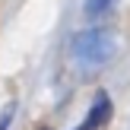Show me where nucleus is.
Masks as SVG:
<instances>
[{
    "label": "nucleus",
    "mask_w": 130,
    "mask_h": 130,
    "mask_svg": "<svg viewBox=\"0 0 130 130\" xmlns=\"http://www.w3.org/2000/svg\"><path fill=\"white\" fill-rule=\"evenodd\" d=\"M114 48H118V41L108 29H86L73 38L70 54H73V60L86 63V67H102L114 57Z\"/></svg>",
    "instance_id": "1"
},
{
    "label": "nucleus",
    "mask_w": 130,
    "mask_h": 130,
    "mask_svg": "<svg viewBox=\"0 0 130 130\" xmlns=\"http://www.w3.org/2000/svg\"><path fill=\"white\" fill-rule=\"evenodd\" d=\"M108 118H111V99H108V92H99L92 108H89V114H86V121L76 130H99V127L108 124Z\"/></svg>",
    "instance_id": "2"
},
{
    "label": "nucleus",
    "mask_w": 130,
    "mask_h": 130,
    "mask_svg": "<svg viewBox=\"0 0 130 130\" xmlns=\"http://www.w3.org/2000/svg\"><path fill=\"white\" fill-rule=\"evenodd\" d=\"M111 6H114V0H86V6H83V10H86L89 19H102Z\"/></svg>",
    "instance_id": "3"
},
{
    "label": "nucleus",
    "mask_w": 130,
    "mask_h": 130,
    "mask_svg": "<svg viewBox=\"0 0 130 130\" xmlns=\"http://www.w3.org/2000/svg\"><path fill=\"white\" fill-rule=\"evenodd\" d=\"M6 127H10V111H6L3 118H0V130H6Z\"/></svg>",
    "instance_id": "4"
}]
</instances>
